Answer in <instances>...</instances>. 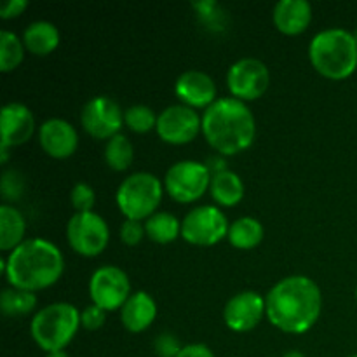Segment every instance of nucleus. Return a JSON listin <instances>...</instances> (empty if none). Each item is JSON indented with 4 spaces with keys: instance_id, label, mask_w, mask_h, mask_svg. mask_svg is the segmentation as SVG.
<instances>
[{
    "instance_id": "obj_1",
    "label": "nucleus",
    "mask_w": 357,
    "mask_h": 357,
    "mask_svg": "<svg viewBox=\"0 0 357 357\" xmlns=\"http://www.w3.org/2000/svg\"><path fill=\"white\" fill-rule=\"evenodd\" d=\"M267 319L282 333L303 335L319 321L323 293L307 275H288L271 288L265 296Z\"/></svg>"
},
{
    "instance_id": "obj_2",
    "label": "nucleus",
    "mask_w": 357,
    "mask_h": 357,
    "mask_svg": "<svg viewBox=\"0 0 357 357\" xmlns=\"http://www.w3.org/2000/svg\"><path fill=\"white\" fill-rule=\"evenodd\" d=\"M2 268L9 286L35 293L51 288L61 279L65 258L54 243L33 237L7 255Z\"/></svg>"
},
{
    "instance_id": "obj_3",
    "label": "nucleus",
    "mask_w": 357,
    "mask_h": 357,
    "mask_svg": "<svg viewBox=\"0 0 357 357\" xmlns=\"http://www.w3.org/2000/svg\"><path fill=\"white\" fill-rule=\"evenodd\" d=\"M202 135L218 155H237L253 145L257 121L244 101L232 96L218 98L202 114Z\"/></svg>"
},
{
    "instance_id": "obj_4",
    "label": "nucleus",
    "mask_w": 357,
    "mask_h": 357,
    "mask_svg": "<svg viewBox=\"0 0 357 357\" xmlns=\"http://www.w3.org/2000/svg\"><path fill=\"white\" fill-rule=\"evenodd\" d=\"M309 59L314 70L331 80H344L357 70V42L345 28H326L312 37Z\"/></svg>"
},
{
    "instance_id": "obj_5",
    "label": "nucleus",
    "mask_w": 357,
    "mask_h": 357,
    "mask_svg": "<svg viewBox=\"0 0 357 357\" xmlns=\"http://www.w3.org/2000/svg\"><path fill=\"white\" fill-rule=\"evenodd\" d=\"M80 328V310L68 302H56L35 312L30 335L35 344L49 352L65 351Z\"/></svg>"
},
{
    "instance_id": "obj_6",
    "label": "nucleus",
    "mask_w": 357,
    "mask_h": 357,
    "mask_svg": "<svg viewBox=\"0 0 357 357\" xmlns=\"http://www.w3.org/2000/svg\"><path fill=\"white\" fill-rule=\"evenodd\" d=\"M164 190V181H160L155 174L138 171L126 176V180L119 185L115 202L126 220L145 222L157 213Z\"/></svg>"
},
{
    "instance_id": "obj_7",
    "label": "nucleus",
    "mask_w": 357,
    "mask_h": 357,
    "mask_svg": "<svg viewBox=\"0 0 357 357\" xmlns=\"http://www.w3.org/2000/svg\"><path fill=\"white\" fill-rule=\"evenodd\" d=\"M211 171L199 160H178L164 176V188L173 201L190 204L199 201L211 187Z\"/></svg>"
},
{
    "instance_id": "obj_8",
    "label": "nucleus",
    "mask_w": 357,
    "mask_h": 357,
    "mask_svg": "<svg viewBox=\"0 0 357 357\" xmlns=\"http://www.w3.org/2000/svg\"><path fill=\"white\" fill-rule=\"evenodd\" d=\"M229 220L218 206H197L181 220V237L192 246H215L229 234Z\"/></svg>"
},
{
    "instance_id": "obj_9",
    "label": "nucleus",
    "mask_w": 357,
    "mask_h": 357,
    "mask_svg": "<svg viewBox=\"0 0 357 357\" xmlns=\"http://www.w3.org/2000/svg\"><path fill=\"white\" fill-rule=\"evenodd\" d=\"M66 241L77 255L93 258L107 250L110 229L98 213H75L66 223Z\"/></svg>"
},
{
    "instance_id": "obj_10",
    "label": "nucleus",
    "mask_w": 357,
    "mask_h": 357,
    "mask_svg": "<svg viewBox=\"0 0 357 357\" xmlns=\"http://www.w3.org/2000/svg\"><path fill=\"white\" fill-rule=\"evenodd\" d=\"M131 291V281L126 271L117 265H103L93 272L89 279V296L94 305L107 312L121 310L128 302Z\"/></svg>"
},
{
    "instance_id": "obj_11",
    "label": "nucleus",
    "mask_w": 357,
    "mask_h": 357,
    "mask_svg": "<svg viewBox=\"0 0 357 357\" xmlns=\"http://www.w3.org/2000/svg\"><path fill=\"white\" fill-rule=\"evenodd\" d=\"M271 86L268 66L258 58H241L227 72V87L232 98L255 101L264 96Z\"/></svg>"
},
{
    "instance_id": "obj_12",
    "label": "nucleus",
    "mask_w": 357,
    "mask_h": 357,
    "mask_svg": "<svg viewBox=\"0 0 357 357\" xmlns=\"http://www.w3.org/2000/svg\"><path fill=\"white\" fill-rule=\"evenodd\" d=\"M124 112L121 105L110 96H94L80 112V124L84 131L94 139H110L119 135L124 126Z\"/></svg>"
},
{
    "instance_id": "obj_13",
    "label": "nucleus",
    "mask_w": 357,
    "mask_h": 357,
    "mask_svg": "<svg viewBox=\"0 0 357 357\" xmlns=\"http://www.w3.org/2000/svg\"><path fill=\"white\" fill-rule=\"evenodd\" d=\"M157 135L169 145H187L202 132V117L187 105H171L157 117Z\"/></svg>"
},
{
    "instance_id": "obj_14",
    "label": "nucleus",
    "mask_w": 357,
    "mask_h": 357,
    "mask_svg": "<svg viewBox=\"0 0 357 357\" xmlns=\"http://www.w3.org/2000/svg\"><path fill=\"white\" fill-rule=\"evenodd\" d=\"M265 316H267L265 298L253 289L237 293L223 307V321L227 328L236 333H248L255 330Z\"/></svg>"
},
{
    "instance_id": "obj_15",
    "label": "nucleus",
    "mask_w": 357,
    "mask_h": 357,
    "mask_svg": "<svg viewBox=\"0 0 357 357\" xmlns=\"http://www.w3.org/2000/svg\"><path fill=\"white\" fill-rule=\"evenodd\" d=\"M42 150L52 159H68L79 146L77 129L65 119L52 117L42 122L37 131Z\"/></svg>"
},
{
    "instance_id": "obj_16",
    "label": "nucleus",
    "mask_w": 357,
    "mask_h": 357,
    "mask_svg": "<svg viewBox=\"0 0 357 357\" xmlns=\"http://www.w3.org/2000/svg\"><path fill=\"white\" fill-rule=\"evenodd\" d=\"M174 94L181 105H187L190 108H208L215 103L218 98V89L209 73L202 70H187L181 73L174 82Z\"/></svg>"
},
{
    "instance_id": "obj_17",
    "label": "nucleus",
    "mask_w": 357,
    "mask_h": 357,
    "mask_svg": "<svg viewBox=\"0 0 357 357\" xmlns=\"http://www.w3.org/2000/svg\"><path fill=\"white\" fill-rule=\"evenodd\" d=\"M35 117L30 108L17 101L3 105L0 112V131H2V146H20L30 142L35 135Z\"/></svg>"
},
{
    "instance_id": "obj_18",
    "label": "nucleus",
    "mask_w": 357,
    "mask_h": 357,
    "mask_svg": "<svg viewBox=\"0 0 357 357\" xmlns=\"http://www.w3.org/2000/svg\"><path fill=\"white\" fill-rule=\"evenodd\" d=\"M121 323L129 333H143L153 324L157 317V303L146 291H135L122 305Z\"/></svg>"
},
{
    "instance_id": "obj_19",
    "label": "nucleus",
    "mask_w": 357,
    "mask_h": 357,
    "mask_svg": "<svg viewBox=\"0 0 357 357\" xmlns=\"http://www.w3.org/2000/svg\"><path fill=\"white\" fill-rule=\"evenodd\" d=\"M274 26L284 35H300L312 21V6L307 0H281L272 10Z\"/></svg>"
},
{
    "instance_id": "obj_20",
    "label": "nucleus",
    "mask_w": 357,
    "mask_h": 357,
    "mask_svg": "<svg viewBox=\"0 0 357 357\" xmlns=\"http://www.w3.org/2000/svg\"><path fill=\"white\" fill-rule=\"evenodd\" d=\"M21 40L31 54L47 56L59 45V30L51 21L38 20L24 28Z\"/></svg>"
},
{
    "instance_id": "obj_21",
    "label": "nucleus",
    "mask_w": 357,
    "mask_h": 357,
    "mask_svg": "<svg viewBox=\"0 0 357 357\" xmlns=\"http://www.w3.org/2000/svg\"><path fill=\"white\" fill-rule=\"evenodd\" d=\"M211 197L222 208H234L244 199V183L243 178L234 171L225 169L213 174L211 178Z\"/></svg>"
},
{
    "instance_id": "obj_22",
    "label": "nucleus",
    "mask_w": 357,
    "mask_h": 357,
    "mask_svg": "<svg viewBox=\"0 0 357 357\" xmlns=\"http://www.w3.org/2000/svg\"><path fill=\"white\" fill-rule=\"evenodd\" d=\"M26 234V220L21 215L20 209L14 206H0V250L13 251L24 243Z\"/></svg>"
},
{
    "instance_id": "obj_23",
    "label": "nucleus",
    "mask_w": 357,
    "mask_h": 357,
    "mask_svg": "<svg viewBox=\"0 0 357 357\" xmlns=\"http://www.w3.org/2000/svg\"><path fill=\"white\" fill-rule=\"evenodd\" d=\"M265 237V229L260 220L253 216H241L236 222L230 223L227 239L236 250H255L260 246Z\"/></svg>"
},
{
    "instance_id": "obj_24",
    "label": "nucleus",
    "mask_w": 357,
    "mask_h": 357,
    "mask_svg": "<svg viewBox=\"0 0 357 357\" xmlns=\"http://www.w3.org/2000/svg\"><path fill=\"white\" fill-rule=\"evenodd\" d=\"M145 232L157 244H171L181 236V222L167 211H157L145 220Z\"/></svg>"
},
{
    "instance_id": "obj_25",
    "label": "nucleus",
    "mask_w": 357,
    "mask_h": 357,
    "mask_svg": "<svg viewBox=\"0 0 357 357\" xmlns=\"http://www.w3.org/2000/svg\"><path fill=\"white\" fill-rule=\"evenodd\" d=\"M37 309V295L9 286L0 293V310L7 317H23Z\"/></svg>"
},
{
    "instance_id": "obj_26",
    "label": "nucleus",
    "mask_w": 357,
    "mask_h": 357,
    "mask_svg": "<svg viewBox=\"0 0 357 357\" xmlns=\"http://www.w3.org/2000/svg\"><path fill=\"white\" fill-rule=\"evenodd\" d=\"M135 160V149L129 138L122 132L110 138L105 145V162L114 171H126Z\"/></svg>"
},
{
    "instance_id": "obj_27",
    "label": "nucleus",
    "mask_w": 357,
    "mask_h": 357,
    "mask_svg": "<svg viewBox=\"0 0 357 357\" xmlns=\"http://www.w3.org/2000/svg\"><path fill=\"white\" fill-rule=\"evenodd\" d=\"M24 51L26 47L23 40L14 31H0V72L9 73L16 70L23 63Z\"/></svg>"
},
{
    "instance_id": "obj_28",
    "label": "nucleus",
    "mask_w": 357,
    "mask_h": 357,
    "mask_svg": "<svg viewBox=\"0 0 357 357\" xmlns=\"http://www.w3.org/2000/svg\"><path fill=\"white\" fill-rule=\"evenodd\" d=\"M157 117L159 115L146 105H132V107L126 108L124 124L131 131L138 132V135H145V132L157 128Z\"/></svg>"
},
{
    "instance_id": "obj_29",
    "label": "nucleus",
    "mask_w": 357,
    "mask_h": 357,
    "mask_svg": "<svg viewBox=\"0 0 357 357\" xmlns=\"http://www.w3.org/2000/svg\"><path fill=\"white\" fill-rule=\"evenodd\" d=\"M70 202H72L75 213H89L96 204V194L91 185L79 181L73 185L72 192H70Z\"/></svg>"
},
{
    "instance_id": "obj_30",
    "label": "nucleus",
    "mask_w": 357,
    "mask_h": 357,
    "mask_svg": "<svg viewBox=\"0 0 357 357\" xmlns=\"http://www.w3.org/2000/svg\"><path fill=\"white\" fill-rule=\"evenodd\" d=\"M145 236V223L138 222V220H124L119 229V237L126 246H138Z\"/></svg>"
},
{
    "instance_id": "obj_31",
    "label": "nucleus",
    "mask_w": 357,
    "mask_h": 357,
    "mask_svg": "<svg viewBox=\"0 0 357 357\" xmlns=\"http://www.w3.org/2000/svg\"><path fill=\"white\" fill-rule=\"evenodd\" d=\"M2 194L6 201H16L24 190V178L17 171H3L2 174Z\"/></svg>"
},
{
    "instance_id": "obj_32",
    "label": "nucleus",
    "mask_w": 357,
    "mask_h": 357,
    "mask_svg": "<svg viewBox=\"0 0 357 357\" xmlns=\"http://www.w3.org/2000/svg\"><path fill=\"white\" fill-rule=\"evenodd\" d=\"M183 345L173 333H160L153 340V351L159 357H178Z\"/></svg>"
},
{
    "instance_id": "obj_33",
    "label": "nucleus",
    "mask_w": 357,
    "mask_h": 357,
    "mask_svg": "<svg viewBox=\"0 0 357 357\" xmlns=\"http://www.w3.org/2000/svg\"><path fill=\"white\" fill-rule=\"evenodd\" d=\"M105 321H107V310L94 305V303L87 305L86 309L80 312V326L87 331L100 330L105 324Z\"/></svg>"
},
{
    "instance_id": "obj_34",
    "label": "nucleus",
    "mask_w": 357,
    "mask_h": 357,
    "mask_svg": "<svg viewBox=\"0 0 357 357\" xmlns=\"http://www.w3.org/2000/svg\"><path fill=\"white\" fill-rule=\"evenodd\" d=\"M28 9L26 0H9L0 7V17L2 20H13V17L21 16Z\"/></svg>"
},
{
    "instance_id": "obj_35",
    "label": "nucleus",
    "mask_w": 357,
    "mask_h": 357,
    "mask_svg": "<svg viewBox=\"0 0 357 357\" xmlns=\"http://www.w3.org/2000/svg\"><path fill=\"white\" fill-rule=\"evenodd\" d=\"M178 357H216L215 352L206 344H188L183 345Z\"/></svg>"
},
{
    "instance_id": "obj_36",
    "label": "nucleus",
    "mask_w": 357,
    "mask_h": 357,
    "mask_svg": "<svg viewBox=\"0 0 357 357\" xmlns=\"http://www.w3.org/2000/svg\"><path fill=\"white\" fill-rule=\"evenodd\" d=\"M7 160H9V149H3V146H0V162L7 164Z\"/></svg>"
},
{
    "instance_id": "obj_37",
    "label": "nucleus",
    "mask_w": 357,
    "mask_h": 357,
    "mask_svg": "<svg viewBox=\"0 0 357 357\" xmlns=\"http://www.w3.org/2000/svg\"><path fill=\"white\" fill-rule=\"evenodd\" d=\"M282 357H307V356L300 351H288L282 354Z\"/></svg>"
},
{
    "instance_id": "obj_38",
    "label": "nucleus",
    "mask_w": 357,
    "mask_h": 357,
    "mask_svg": "<svg viewBox=\"0 0 357 357\" xmlns=\"http://www.w3.org/2000/svg\"><path fill=\"white\" fill-rule=\"evenodd\" d=\"M45 357H70L66 354L65 351H59V352H49V354H45Z\"/></svg>"
},
{
    "instance_id": "obj_39",
    "label": "nucleus",
    "mask_w": 357,
    "mask_h": 357,
    "mask_svg": "<svg viewBox=\"0 0 357 357\" xmlns=\"http://www.w3.org/2000/svg\"><path fill=\"white\" fill-rule=\"evenodd\" d=\"M352 33H354V38H356V42H357V28H356L354 31H352Z\"/></svg>"
},
{
    "instance_id": "obj_40",
    "label": "nucleus",
    "mask_w": 357,
    "mask_h": 357,
    "mask_svg": "<svg viewBox=\"0 0 357 357\" xmlns=\"http://www.w3.org/2000/svg\"><path fill=\"white\" fill-rule=\"evenodd\" d=\"M356 302H357V288H356Z\"/></svg>"
},
{
    "instance_id": "obj_41",
    "label": "nucleus",
    "mask_w": 357,
    "mask_h": 357,
    "mask_svg": "<svg viewBox=\"0 0 357 357\" xmlns=\"http://www.w3.org/2000/svg\"><path fill=\"white\" fill-rule=\"evenodd\" d=\"M349 357H357V354H354V356H349Z\"/></svg>"
}]
</instances>
